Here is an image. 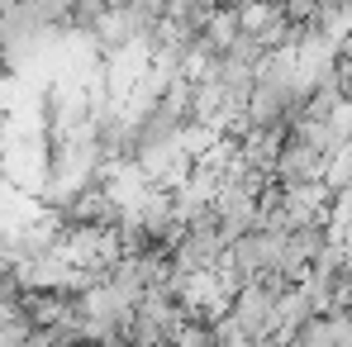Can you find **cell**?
I'll use <instances>...</instances> for the list:
<instances>
[{
    "instance_id": "cell-1",
    "label": "cell",
    "mask_w": 352,
    "mask_h": 347,
    "mask_svg": "<svg viewBox=\"0 0 352 347\" xmlns=\"http://www.w3.org/2000/svg\"><path fill=\"white\" fill-rule=\"evenodd\" d=\"M186 319H190V309L176 295V286L148 290L129 309V347H172L176 333L186 328Z\"/></svg>"
}]
</instances>
